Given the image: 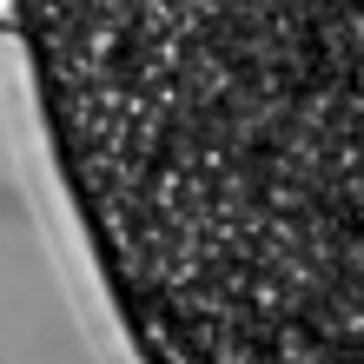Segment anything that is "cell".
Wrapping results in <instances>:
<instances>
[{"mask_svg": "<svg viewBox=\"0 0 364 364\" xmlns=\"http://www.w3.org/2000/svg\"><path fill=\"white\" fill-rule=\"evenodd\" d=\"M14 20L146 364H364V0H14Z\"/></svg>", "mask_w": 364, "mask_h": 364, "instance_id": "obj_1", "label": "cell"}]
</instances>
